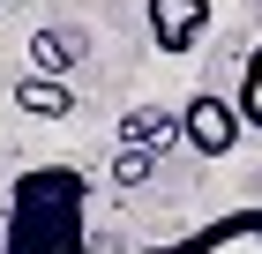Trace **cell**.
<instances>
[{
    "instance_id": "6da1fadb",
    "label": "cell",
    "mask_w": 262,
    "mask_h": 254,
    "mask_svg": "<svg viewBox=\"0 0 262 254\" xmlns=\"http://www.w3.org/2000/svg\"><path fill=\"white\" fill-rule=\"evenodd\" d=\"M0 254H90V179L75 165H30V172H15Z\"/></svg>"
},
{
    "instance_id": "7a4b0ae2",
    "label": "cell",
    "mask_w": 262,
    "mask_h": 254,
    "mask_svg": "<svg viewBox=\"0 0 262 254\" xmlns=\"http://www.w3.org/2000/svg\"><path fill=\"white\" fill-rule=\"evenodd\" d=\"M240 112H232V98H217V90H195V98L180 105V142L195 157H232V142H240Z\"/></svg>"
},
{
    "instance_id": "3957f363",
    "label": "cell",
    "mask_w": 262,
    "mask_h": 254,
    "mask_svg": "<svg viewBox=\"0 0 262 254\" xmlns=\"http://www.w3.org/2000/svg\"><path fill=\"white\" fill-rule=\"evenodd\" d=\"M135 254H262V210H225L202 232L165 239V247H135Z\"/></svg>"
},
{
    "instance_id": "277c9868",
    "label": "cell",
    "mask_w": 262,
    "mask_h": 254,
    "mask_svg": "<svg viewBox=\"0 0 262 254\" xmlns=\"http://www.w3.org/2000/svg\"><path fill=\"white\" fill-rule=\"evenodd\" d=\"M142 22H150V45L158 53H195L202 38H210V22H217V8L210 0H142Z\"/></svg>"
},
{
    "instance_id": "5b68a950",
    "label": "cell",
    "mask_w": 262,
    "mask_h": 254,
    "mask_svg": "<svg viewBox=\"0 0 262 254\" xmlns=\"http://www.w3.org/2000/svg\"><path fill=\"white\" fill-rule=\"evenodd\" d=\"M180 135V105H135L120 120V150H150V142H172Z\"/></svg>"
},
{
    "instance_id": "8992f818",
    "label": "cell",
    "mask_w": 262,
    "mask_h": 254,
    "mask_svg": "<svg viewBox=\"0 0 262 254\" xmlns=\"http://www.w3.org/2000/svg\"><path fill=\"white\" fill-rule=\"evenodd\" d=\"M15 105L30 120H68V112H75V90H68L60 75H23L15 82Z\"/></svg>"
},
{
    "instance_id": "52a82bcc",
    "label": "cell",
    "mask_w": 262,
    "mask_h": 254,
    "mask_svg": "<svg viewBox=\"0 0 262 254\" xmlns=\"http://www.w3.org/2000/svg\"><path fill=\"white\" fill-rule=\"evenodd\" d=\"M30 60H38V75H60V82H68V67L82 60V38H75V30H53V22H45L38 38H30Z\"/></svg>"
},
{
    "instance_id": "ba28073f",
    "label": "cell",
    "mask_w": 262,
    "mask_h": 254,
    "mask_svg": "<svg viewBox=\"0 0 262 254\" xmlns=\"http://www.w3.org/2000/svg\"><path fill=\"white\" fill-rule=\"evenodd\" d=\"M232 112H240V127L262 135V45L247 53V67H240V98H232Z\"/></svg>"
},
{
    "instance_id": "9c48e42d",
    "label": "cell",
    "mask_w": 262,
    "mask_h": 254,
    "mask_svg": "<svg viewBox=\"0 0 262 254\" xmlns=\"http://www.w3.org/2000/svg\"><path fill=\"white\" fill-rule=\"evenodd\" d=\"M150 165H158L150 150H120V157H113V187H142V179H150Z\"/></svg>"
},
{
    "instance_id": "30bf717a",
    "label": "cell",
    "mask_w": 262,
    "mask_h": 254,
    "mask_svg": "<svg viewBox=\"0 0 262 254\" xmlns=\"http://www.w3.org/2000/svg\"><path fill=\"white\" fill-rule=\"evenodd\" d=\"M0 8H8V0H0Z\"/></svg>"
}]
</instances>
